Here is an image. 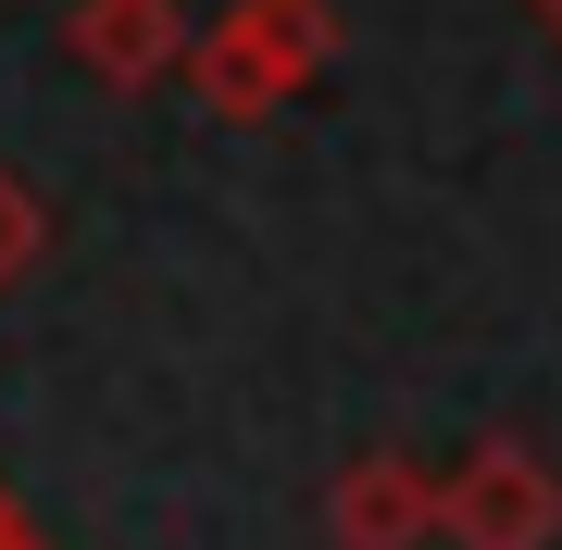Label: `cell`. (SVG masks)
I'll use <instances>...</instances> for the list:
<instances>
[{
	"label": "cell",
	"mask_w": 562,
	"mask_h": 550,
	"mask_svg": "<svg viewBox=\"0 0 562 550\" xmlns=\"http://www.w3.org/2000/svg\"><path fill=\"white\" fill-rule=\"evenodd\" d=\"M325 63H338V0H225L213 38L188 50V88L213 125H276Z\"/></svg>",
	"instance_id": "cell-1"
},
{
	"label": "cell",
	"mask_w": 562,
	"mask_h": 550,
	"mask_svg": "<svg viewBox=\"0 0 562 550\" xmlns=\"http://www.w3.org/2000/svg\"><path fill=\"white\" fill-rule=\"evenodd\" d=\"M438 538L450 550H562V463L525 438H475L438 463Z\"/></svg>",
	"instance_id": "cell-2"
},
{
	"label": "cell",
	"mask_w": 562,
	"mask_h": 550,
	"mask_svg": "<svg viewBox=\"0 0 562 550\" xmlns=\"http://www.w3.org/2000/svg\"><path fill=\"white\" fill-rule=\"evenodd\" d=\"M525 13H538V25H550V38H562V0H525Z\"/></svg>",
	"instance_id": "cell-7"
},
{
	"label": "cell",
	"mask_w": 562,
	"mask_h": 550,
	"mask_svg": "<svg viewBox=\"0 0 562 550\" xmlns=\"http://www.w3.org/2000/svg\"><path fill=\"white\" fill-rule=\"evenodd\" d=\"M0 550H38V526H25V501L0 489Z\"/></svg>",
	"instance_id": "cell-6"
},
{
	"label": "cell",
	"mask_w": 562,
	"mask_h": 550,
	"mask_svg": "<svg viewBox=\"0 0 562 550\" xmlns=\"http://www.w3.org/2000/svg\"><path fill=\"white\" fill-rule=\"evenodd\" d=\"M25 263H38V201H25L13 176H0V288H13Z\"/></svg>",
	"instance_id": "cell-5"
},
{
	"label": "cell",
	"mask_w": 562,
	"mask_h": 550,
	"mask_svg": "<svg viewBox=\"0 0 562 550\" xmlns=\"http://www.w3.org/2000/svg\"><path fill=\"white\" fill-rule=\"evenodd\" d=\"M63 50L101 88H162V76H188L201 25H188L176 0H76V13H63Z\"/></svg>",
	"instance_id": "cell-4"
},
{
	"label": "cell",
	"mask_w": 562,
	"mask_h": 550,
	"mask_svg": "<svg viewBox=\"0 0 562 550\" xmlns=\"http://www.w3.org/2000/svg\"><path fill=\"white\" fill-rule=\"evenodd\" d=\"M425 538H438V463L350 450L325 475V550H425Z\"/></svg>",
	"instance_id": "cell-3"
}]
</instances>
